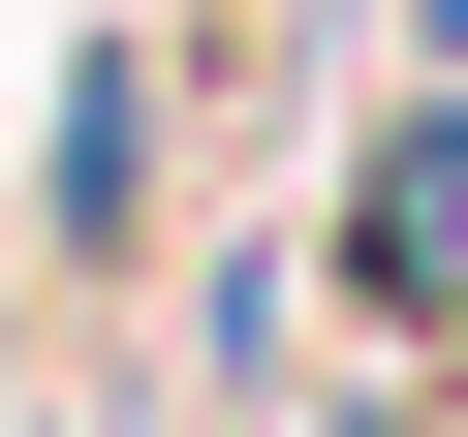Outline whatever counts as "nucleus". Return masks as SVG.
Listing matches in <instances>:
<instances>
[{
  "mask_svg": "<svg viewBox=\"0 0 468 437\" xmlns=\"http://www.w3.org/2000/svg\"><path fill=\"white\" fill-rule=\"evenodd\" d=\"M344 282H375V313H406V344H437V313H468V63H437V94H406V125H375V156H344Z\"/></svg>",
  "mask_w": 468,
  "mask_h": 437,
  "instance_id": "nucleus-1",
  "label": "nucleus"
}]
</instances>
